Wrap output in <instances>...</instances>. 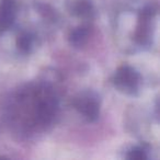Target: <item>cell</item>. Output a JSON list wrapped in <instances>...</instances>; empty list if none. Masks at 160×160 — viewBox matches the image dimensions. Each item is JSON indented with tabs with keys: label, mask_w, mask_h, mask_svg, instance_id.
Masks as SVG:
<instances>
[{
	"label": "cell",
	"mask_w": 160,
	"mask_h": 160,
	"mask_svg": "<svg viewBox=\"0 0 160 160\" xmlns=\"http://www.w3.org/2000/svg\"><path fill=\"white\" fill-rule=\"evenodd\" d=\"M140 76L131 66H122L114 75V85L126 94H135L138 91Z\"/></svg>",
	"instance_id": "obj_1"
},
{
	"label": "cell",
	"mask_w": 160,
	"mask_h": 160,
	"mask_svg": "<svg viewBox=\"0 0 160 160\" xmlns=\"http://www.w3.org/2000/svg\"><path fill=\"white\" fill-rule=\"evenodd\" d=\"M73 105L89 122L96 121L100 113V102L93 92L80 94L75 99Z\"/></svg>",
	"instance_id": "obj_2"
},
{
	"label": "cell",
	"mask_w": 160,
	"mask_h": 160,
	"mask_svg": "<svg viewBox=\"0 0 160 160\" xmlns=\"http://www.w3.org/2000/svg\"><path fill=\"white\" fill-rule=\"evenodd\" d=\"M17 5L14 0H2L0 2V31L8 30L14 22Z\"/></svg>",
	"instance_id": "obj_3"
},
{
	"label": "cell",
	"mask_w": 160,
	"mask_h": 160,
	"mask_svg": "<svg viewBox=\"0 0 160 160\" xmlns=\"http://www.w3.org/2000/svg\"><path fill=\"white\" fill-rule=\"evenodd\" d=\"M69 3L71 5V12L80 18H91L94 12L90 0H73V2Z\"/></svg>",
	"instance_id": "obj_4"
},
{
	"label": "cell",
	"mask_w": 160,
	"mask_h": 160,
	"mask_svg": "<svg viewBox=\"0 0 160 160\" xmlns=\"http://www.w3.org/2000/svg\"><path fill=\"white\" fill-rule=\"evenodd\" d=\"M88 35H89V30L86 27H79L70 33L69 41H70L71 45L76 47H80L87 42Z\"/></svg>",
	"instance_id": "obj_5"
},
{
	"label": "cell",
	"mask_w": 160,
	"mask_h": 160,
	"mask_svg": "<svg viewBox=\"0 0 160 160\" xmlns=\"http://www.w3.org/2000/svg\"><path fill=\"white\" fill-rule=\"evenodd\" d=\"M34 44V36L29 32H23L17 38V46L22 53H30Z\"/></svg>",
	"instance_id": "obj_6"
},
{
	"label": "cell",
	"mask_w": 160,
	"mask_h": 160,
	"mask_svg": "<svg viewBox=\"0 0 160 160\" xmlns=\"http://www.w3.org/2000/svg\"><path fill=\"white\" fill-rule=\"evenodd\" d=\"M127 158H129L132 160H144L147 158V155L144 148H142V147H135V148H133L128 152Z\"/></svg>",
	"instance_id": "obj_7"
}]
</instances>
